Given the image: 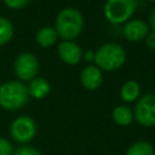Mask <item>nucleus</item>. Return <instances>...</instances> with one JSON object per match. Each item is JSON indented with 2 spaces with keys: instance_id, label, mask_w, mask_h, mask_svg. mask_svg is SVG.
I'll use <instances>...</instances> for the list:
<instances>
[{
  "instance_id": "23",
  "label": "nucleus",
  "mask_w": 155,
  "mask_h": 155,
  "mask_svg": "<svg viewBox=\"0 0 155 155\" xmlns=\"http://www.w3.org/2000/svg\"><path fill=\"white\" fill-rule=\"evenodd\" d=\"M147 1H150V2H155V0H147Z\"/></svg>"
},
{
  "instance_id": "9",
  "label": "nucleus",
  "mask_w": 155,
  "mask_h": 155,
  "mask_svg": "<svg viewBox=\"0 0 155 155\" xmlns=\"http://www.w3.org/2000/svg\"><path fill=\"white\" fill-rule=\"evenodd\" d=\"M57 53L59 58L68 65H76L82 59V50L81 47L75 44L74 41H64L62 40L61 44H58Z\"/></svg>"
},
{
  "instance_id": "3",
  "label": "nucleus",
  "mask_w": 155,
  "mask_h": 155,
  "mask_svg": "<svg viewBox=\"0 0 155 155\" xmlns=\"http://www.w3.org/2000/svg\"><path fill=\"white\" fill-rule=\"evenodd\" d=\"M126 52L116 42H105L94 51V64L102 71H114L124 65Z\"/></svg>"
},
{
  "instance_id": "17",
  "label": "nucleus",
  "mask_w": 155,
  "mask_h": 155,
  "mask_svg": "<svg viewBox=\"0 0 155 155\" xmlns=\"http://www.w3.org/2000/svg\"><path fill=\"white\" fill-rule=\"evenodd\" d=\"M12 155H41V153L38 149H35L34 147L24 144V145H19L18 148H16L13 150Z\"/></svg>"
},
{
  "instance_id": "22",
  "label": "nucleus",
  "mask_w": 155,
  "mask_h": 155,
  "mask_svg": "<svg viewBox=\"0 0 155 155\" xmlns=\"http://www.w3.org/2000/svg\"><path fill=\"white\" fill-rule=\"evenodd\" d=\"M149 27H150V30H154L155 31V7L153 8L151 13H150V17H149Z\"/></svg>"
},
{
  "instance_id": "10",
  "label": "nucleus",
  "mask_w": 155,
  "mask_h": 155,
  "mask_svg": "<svg viewBox=\"0 0 155 155\" xmlns=\"http://www.w3.org/2000/svg\"><path fill=\"white\" fill-rule=\"evenodd\" d=\"M80 82L81 85L90 91L97 90L103 82V74L102 70L96 64L86 65L80 74Z\"/></svg>"
},
{
  "instance_id": "15",
  "label": "nucleus",
  "mask_w": 155,
  "mask_h": 155,
  "mask_svg": "<svg viewBox=\"0 0 155 155\" xmlns=\"http://www.w3.org/2000/svg\"><path fill=\"white\" fill-rule=\"evenodd\" d=\"M126 155H155V150L149 142L138 140L127 148Z\"/></svg>"
},
{
  "instance_id": "21",
  "label": "nucleus",
  "mask_w": 155,
  "mask_h": 155,
  "mask_svg": "<svg viewBox=\"0 0 155 155\" xmlns=\"http://www.w3.org/2000/svg\"><path fill=\"white\" fill-rule=\"evenodd\" d=\"M82 59H85V61L88 62V63H91L92 61H94V51L88 50V51L84 52V54H82Z\"/></svg>"
},
{
  "instance_id": "4",
  "label": "nucleus",
  "mask_w": 155,
  "mask_h": 155,
  "mask_svg": "<svg viewBox=\"0 0 155 155\" xmlns=\"http://www.w3.org/2000/svg\"><path fill=\"white\" fill-rule=\"evenodd\" d=\"M137 0H107L103 7L105 19L114 24H125L137 10Z\"/></svg>"
},
{
  "instance_id": "14",
  "label": "nucleus",
  "mask_w": 155,
  "mask_h": 155,
  "mask_svg": "<svg viewBox=\"0 0 155 155\" xmlns=\"http://www.w3.org/2000/svg\"><path fill=\"white\" fill-rule=\"evenodd\" d=\"M113 120L119 126H128L134 120L133 110L127 105H117L113 110Z\"/></svg>"
},
{
  "instance_id": "16",
  "label": "nucleus",
  "mask_w": 155,
  "mask_h": 155,
  "mask_svg": "<svg viewBox=\"0 0 155 155\" xmlns=\"http://www.w3.org/2000/svg\"><path fill=\"white\" fill-rule=\"evenodd\" d=\"M13 24L10 19L0 16V46L6 45L13 36Z\"/></svg>"
},
{
  "instance_id": "11",
  "label": "nucleus",
  "mask_w": 155,
  "mask_h": 155,
  "mask_svg": "<svg viewBox=\"0 0 155 155\" xmlns=\"http://www.w3.org/2000/svg\"><path fill=\"white\" fill-rule=\"evenodd\" d=\"M27 90L29 97H33L35 99H42L50 93L51 85L44 78H34L33 80L29 81Z\"/></svg>"
},
{
  "instance_id": "1",
  "label": "nucleus",
  "mask_w": 155,
  "mask_h": 155,
  "mask_svg": "<svg viewBox=\"0 0 155 155\" xmlns=\"http://www.w3.org/2000/svg\"><path fill=\"white\" fill-rule=\"evenodd\" d=\"M54 29L64 41H74L84 29V17L81 12L73 7L61 10L56 17Z\"/></svg>"
},
{
  "instance_id": "12",
  "label": "nucleus",
  "mask_w": 155,
  "mask_h": 155,
  "mask_svg": "<svg viewBox=\"0 0 155 155\" xmlns=\"http://www.w3.org/2000/svg\"><path fill=\"white\" fill-rule=\"evenodd\" d=\"M36 42L40 47L47 48L56 44L58 39V34L54 29V27H42L36 33Z\"/></svg>"
},
{
  "instance_id": "19",
  "label": "nucleus",
  "mask_w": 155,
  "mask_h": 155,
  "mask_svg": "<svg viewBox=\"0 0 155 155\" xmlns=\"http://www.w3.org/2000/svg\"><path fill=\"white\" fill-rule=\"evenodd\" d=\"M30 0H4L5 5L12 10H21L28 5Z\"/></svg>"
},
{
  "instance_id": "6",
  "label": "nucleus",
  "mask_w": 155,
  "mask_h": 155,
  "mask_svg": "<svg viewBox=\"0 0 155 155\" xmlns=\"http://www.w3.org/2000/svg\"><path fill=\"white\" fill-rule=\"evenodd\" d=\"M133 119L144 127L155 126V93H147L136 101Z\"/></svg>"
},
{
  "instance_id": "20",
  "label": "nucleus",
  "mask_w": 155,
  "mask_h": 155,
  "mask_svg": "<svg viewBox=\"0 0 155 155\" xmlns=\"http://www.w3.org/2000/svg\"><path fill=\"white\" fill-rule=\"evenodd\" d=\"M145 45L149 50H153L155 51V31L154 30H150L149 34L147 35L145 38Z\"/></svg>"
},
{
  "instance_id": "18",
  "label": "nucleus",
  "mask_w": 155,
  "mask_h": 155,
  "mask_svg": "<svg viewBox=\"0 0 155 155\" xmlns=\"http://www.w3.org/2000/svg\"><path fill=\"white\" fill-rule=\"evenodd\" d=\"M13 150L12 143L6 138L0 137V155H12Z\"/></svg>"
},
{
  "instance_id": "7",
  "label": "nucleus",
  "mask_w": 155,
  "mask_h": 155,
  "mask_svg": "<svg viewBox=\"0 0 155 155\" xmlns=\"http://www.w3.org/2000/svg\"><path fill=\"white\" fill-rule=\"evenodd\" d=\"M13 70L19 81L25 82L36 78L39 71V61L30 52H21L13 63Z\"/></svg>"
},
{
  "instance_id": "2",
  "label": "nucleus",
  "mask_w": 155,
  "mask_h": 155,
  "mask_svg": "<svg viewBox=\"0 0 155 155\" xmlns=\"http://www.w3.org/2000/svg\"><path fill=\"white\" fill-rule=\"evenodd\" d=\"M28 98L27 86L19 80H8L0 85V107L5 110L13 111L23 108Z\"/></svg>"
},
{
  "instance_id": "13",
  "label": "nucleus",
  "mask_w": 155,
  "mask_h": 155,
  "mask_svg": "<svg viewBox=\"0 0 155 155\" xmlns=\"http://www.w3.org/2000/svg\"><path fill=\"white\" fill-rule=\"evenodd\" d=\"M140 96V86L136 80L126 81L120 90V97L125 103L136 102Z\"/></svg>"
},
{
  "instance_id": "8",
  "label": "nucleus",
  "mask_w": 155,
  "mask_h": 155,
  "mask_svg": "<svg viewBox=\"0 0 155 155\" xmlns=\"http://www.w3.org/2000/svg\"><path fill=\"white\" fill-rule=\"evenodd\" d=\"M150 31L149 24L143 19H130L122 27V34L126 40L137 42L144 40Z\"/></svg>"
},
{
  "instance_id": "5",
  "label": "nucleus",
  "mask_w": 155,
  "mask_h": 155,
  "mask_svg": "<svg viewBox=\"0 0 155 155\" xmlns=\"http://www.w3.org/2000/svg\"><path fill=\"white\" fill-rule=\"evenodd\" d=\"M36 134V124L33 117L21 115L16 117L10 126V136L16 143L24 145L34 139Z\"/></svg>"
}]
</instances>
